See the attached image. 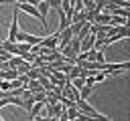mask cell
Masks as SVG:
<instances>
[{"label": "cell", "mask_w": 130, "mask_h": 121, "mask_svg": "<svg viewBox=\"0 0 130 121\" xmlns=\"http://www.w3.org/2000/svg\"><path fill=\"white\" fill-rule=\"evenodd\" d=\"M16 32H18V10L14 8V10H12V20H10V28H8V36H6V40L14 42Z\"/></svg>", "instance_id": "1"}, {"label": "cell", "mask_w": 130, "mask_h": 121, "mask_svg": "<svg viewBox=\"0 0 130 121\" xmlns=\"http://www.w3.org/2000/svg\"><path fill=\"white\" fill-rule=\"evenodd\" d=\"M104 12H108V14H116V16H124V18H130V8H122V6L106 4V6H104Z\"/></svg>", "instance_id": "2"}, {"label": "cell", "mask_w": 130, "mask_h": 121, "mask_svg": "<svg viewBox=\"0 0 130 121\" xmlns=\"http://www.w3.org/2000/svg\"><path fill=\"white\" fill-rule=\"evenodd\" d=\"M41 36H35V34H26V32H16L14 36V42H28V44H39Z\"/></svg>", "instance_id": "3"}, {"label": "cell", "mask_w": 130, "mask_h": 121, "mask_svg": "<svg viewBox=\"0 0 130 121\" xmlns=\"http://www.w3.org/2000/svg\"><path fill=\"white\" fill-rule=\"evenodd\" d=\"M93 89H95V85H83V87L79 89V97H81V99H87Z\"/></svg>", "instance_id": "4"}, {"label": "cell", "mask_w": 130, "mask_h": 121, "mask_svg": "<svg viewBox=\"0 0 130 121\" xmlns=\"http://www.w3.org/2000/svg\"><path fill=\"white\" fill-rule=\"evenodd\" d=\"M0 119H2V117H0Z\"/></svg>", "instance_id": "5"}, {"label": "cell", "mask_w": 130, "mask_h": 121, "mask_svg": "<svg viewBox=\"0 0 130 121\" xmlns=\"http://www.w3.org/2000/svg\"><path fill=\"white\" fill-rule=\"evenodd\" d=\"M45 2H47V0H45Z\"/></svg>", "instance_id": "6"}, {"label": "cell", "mask_w": 130, "mask_h": 121, "mask_svg": "<svg viewBox=\"0 0 130 121\" xmlns=\"http://www.w3.org/2000/svg\"><path fill=\"white\" fill-rule=\"evenodd\" d=\"M0 22H2V20H0Z\"/></svg>", "instance_id": "7"}]
</instances>
